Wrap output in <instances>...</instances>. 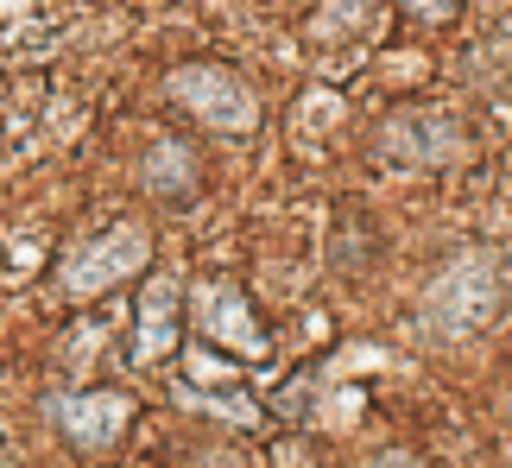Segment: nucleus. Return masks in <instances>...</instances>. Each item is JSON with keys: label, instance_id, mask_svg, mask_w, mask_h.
Returning a JSON list of instances; mask_svg holds the SVG:
<instances>
[{"label": "nucleus", "instance_id": "5", "mask_svg": "<svg viewBox=\"0 0 512 468\" xmlns=\"http://www.w3.org/2000/svg\"><path fill=\"white\" fill-rule=\"evenodd\" d=\"M45 418L70 437V450L102 456V450H114V437L127 431L133 399H121V393H45Z\"/></svg>", "mask_w": 512, "mask_h": 468}, {"label": "nucleus", "instance_id": "9", "mask_svg": "<svg viewBox=\"0 0 512 468\" xmlns=\"http://www.w3.org/2000/svg\"><path fill=\"white\" fill-rule=\"evenodd\" d=\"M399 7H405L411 19H424V26H443V19L462 7V0H399Z\"/></svg>", "mask_w": 512, "mask_h": 468}, {"label": "nucleus", "instance_id": "12", "mask_svg": "<svg viewBox=\"0 0 512 468\" xmlns=\"http://www.w3.org/2000/svg\"><path fill=\"white\" fill-rule=\"evenodd\" d=\"M0 468H13V462H7V443H0Z\"/></svg>", "mask_w": 512, "mask_h": 468}, {"label": "nucleus", "instance_id": "1", "mask_svg": "<svg viewBox=\"0 0 512 468\" xmlns=\"http://www.w3.org/2000/svg\"><path fill=\"white\" fill-rule=\"evenodd\" d=\"M506 310V272L494 253H462L449 260L424 291V329L443 342H462V336H481Z\"/></svg>", "mask_w": 512, "mask_h": 468}, {"label": "nucleus", "instance_id": "8", "mask_svg": "<svg viewBox=\"0 0 512 468\" xmlns=\"http://www.w3.org/2000/svg\"><path fill=\"white\" fill-rule=\"evenodd\" d=\"M140 184L152 190V197H196V159H190V146L184 140H159L140 159Z\"/></svg>", "mask_w": 512, "mask_h": 468}, {"label": "nucleus", "instance_id": "10", "mask_svg": "<svg viewBox=\"0 0 512 468\" xmlns=\"http://www.w3.org/2000/svg\"><path fill=\"white\" fill-rule=\"evenodd\" d=\"M367 13V0H329V26H354Z\"/></svg>", "mask_w": 512, "mask_h": 468}, {"label": "nucleus", "instance_id": "6", "mask_svg": "<svg viewBox=\"0 0 512 468\" xmlns=\"http://www.w3.org/2000/svg\"><path fill=\"white\" fill-rule=\"evenodd\" d=\"M196 329H203L209 342H222L228 355H247V361H266V355H272V342H266L260 317H253L247 291H234V285L196 291Z\"/></svg>", "mask_w": 512, "mask_h": 468}, {"label": "nucleus", "instance_id": "7", "mask_svg": "<svg viewBox=\"0 0 512 468\" xmlns=\"http://www.w3.org/2000/svg\"><path fill=\"white\" fill-rule=\"evenodd\" d=\"M177 323H184V285L177 279H146L140 291V304H133V367H159L171 361V348H177Z\"/></svg>", "mask_w": 512, "mask_h": 468}, {"label": "nucleus", "instance_id": "2", "mask_svg": "<svg viewBox=\"0 0 512 468\" xmlns=\"http://www.w3.org/2000/svg\"><path fill=\"white\" fill-rule=\"evenodd\" d=\"M146 260H152V234H146L140 222H108V228H95L83 247L64 253V266H57V285H64L70 298H102L108 285L133 279Z\"/></svg>", "mask_w": 512, "mask_h": 468}, {"label": "nucleus", "instance_id": "11", "mask_svg": "<svg viewBox=\"0 0 512 468\" xmlns=\"http://www.w3.org/2000/svg\"><path fill=\"white\" fill-rule=\"evenodd\" d=\"M367 468H424V462L411 456V450H386V456H373Z\"/></svg>", "mask_w": 512, "mask_h": 468}, {"label": "nucleus", "instance_id": "3", "mask_svg": "<svg viewBox=\"0 0 512 468\" xmlns=\"http://www.w3.org/2000/svg\"><path fill=\"white\" fill-rule=\"evenodd\" d=\"M165 95L190 114V121H203L209 133H228V140L260 127V102H253V89L234 70H222V64H184V70H171L165 76Z\"/></svg>", "mask_w": 512, "mask_h": 468}, {"label": "nucleus", "instance_id": "4", "mask_svg": "<svg viewBox=\"0 0 512 468\" xmlns=\"http://www.w3.org/2000/svg\"><path fill=\"white\" fill-rule=\"evenodd\" d=\"M468 146V133L456 114L443 108H405L380 127V152L392 165H411V171H437V165H456Z\"/></svg>", "mask_w": 512, "mask_h": 468}]
</instances>
